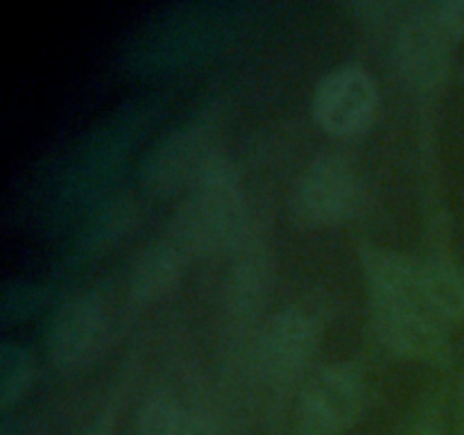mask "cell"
Masks as SVG:
<instances>
[{"label": "cell", "mask_w": 464, "mask_h": 435, "mask_svg": "<svg viewBox=\"0 0 464 435\" xmlns=\"http://www.w3.org/2000/svg\"><path fill=\"white\" fill-rule=\"evenodd\" d=\"M322 326L304 308H284L275 313L261 335V365L275 381H293L306 372L320 347Z\"/></svg>", "instance_id": "obj_6"}, {"label": "cell", "mask_w": 464, "mask_h": 435, "mask_svg": "<svg viewBox=\"0 0 464 435\" xmlns=\"http://www.w3.org/2000/svg\"><path fill=\"white\" fill-rule=\"evenodd\" d=\"M412 435H444L442 426H440L438 420H433V417H426V420H421L420 424H417L415 433Z\"/></svg>", "instance_id": "obj_17"}, {"label": "cell", "mask_w": 464, "mask_h": 435, "mask_svg": "<svg viewBox=\"0 0 464 435\" xmlns=\"http://www.w3.org/2000/svg\"><path fill=\"white\" fill-rule=\"evenodd\" d=\"M433 14L449 36H464V0H442V3H435Z\"/></svg>", "instance_id": "obj_15"}, {"label": "cell", "mask_w": 464, "mask_h": 435, "mask_svg": "<svg viewBox=\"0 0 464 435\" xmlns=\"http://www.w3.org/2000/svg\"><path fill=\"white\" fill-rule=\"evenodd\" d=\"M32 365L30 353L14 343H5L0 352V397L5 406L16 401L32 381Z\"/></svg>", "instance_id": "obj_14"}, {"label": "cell", "mask_w": 464, "mask_h": 435, "mask_svg": "<svg viewBox=\"0 0 464 435\" xmlns=\"http://www.w3.org/2000/svg\"><path fill=\"white\" fill-rule=\"evenodd\" d=\"M186 435H220V430L216 429V426L211 424V421H207L204 417L195 415V412H190V420H188V429H186Z\"/></svg>", "instance_id": "obj_16"}, {"label": "cell", "mask_w": 464, "mask_h": 435, "mask_svg": "<svg viewBox=\"0 0 464 435\" xmlns=\"http://www.w3.org/2000/svg\"><path fill=\"white\" fill-rule=\"evenodd\" d=\"M84 435H111V426H107V421H98V424L91 426Z\"/></svg>", "instance_id": "obj_18"}, {"label": "cell", "mask_w": 464, "mask_h": 435, "mask_svg": "<svg viewBox=\"0 0 464 435\" xmlns=\"http://www.w3.org/2000/svg\"><path fill=\"white\" fill-rule=\"evenodd\" d=\"M216 152L207 145V134L198 125L172 131L150 152L143 163V184L154 193H172L179 186L193 184Z\"/></svg>", "instance_id": "obj_8"}, {"label": "cell", "mask_w": 464, "mask_h": 435, "mask_svg": "<svg viewBox=\"0 0 464 435\" xmlns=\"http://www.w3.org/2000/svg\"><path fill=\"white\" fill-rule=\"evenodd\" d=\"M421 295L430 315L447 329L464 320V275L449 263H421Z\"/></svg>", "instance_id": "obj_12"}, {"label": "cell", "mask_w": 464, "mask_h": 435, "mask_svg": "<svg viewBox=\"0 0 464 435\" xmlns=\"http://www.w3.org/2000/svg\"><path fill=\"white\" fill-rule=\"evenodd\" d=\"M190 186L168 236L188 256L236 247L245 236L247 207L234 168L216 154Z\"/></svg>", "instance_id": "obj_1"}, {"label": "cell", "mask_w": 464, "mask_h": 435, "mask_svg": "<svg viewBox=\"0 0 464 435\" xmlns=\"http://www.w3.org/2000/svg\"><path fill=\"white\" fill-rule=\"evenodd\" d=\"M365 403V379L349 362L313 372L299 403L297 435H343Z\"/></svg>", "instance_id": "obj_2"}, {"label": "cell", "mask_w": 464, "mask_h": 435, "mask_svg": "<svg viewBox=\"0 0 464 435\" xmlns=\"http://www.w3.org/2000/svg\"><path fill=\"white\" fill-rule=\"evenodd\" d=\"M311 107L315 121L329 134H361L379 109V86L362 66H338L315 86Z\"/></svg>", "instance_id": "obj_5"}, {"label": "cell", "mask_w": 464, "mask_h": 435, "mask_svg": "<svg viewBox=\"0 0 464 435\" xmlns=\"http://www.w3.org/2000/svg\"><path fill=\"white\" fill-rule=\"evenodd\" d=\"M460 421H462V433H464V372L460 381Z\"/></svg>", "instance_id": "obj_19"}, {"label": "cell", "mask_w": 464, "mask_h": 435, "mask_svg": "<svg viewBox=\"0 0 464 435\" xmlns=\"http://www.w3.org/2000/svg\"><path fill=\"white\" fill-rule=\"evenodd\" d=\"M449 39L433 14V5L421 7L403 25L397 44V59L403 75L415 86H433L447 75Z\"/></svg>", "instance_id": "obj_9"}, {"label": "cell", "mask_w": 464, "mask_h": 435, "mask_svg": "<svg viewBox=\"0 0 464 435\" xmlns=\"http://www.w3.org/2000/svg\"><path fill=\"white\" fill-rule=\"evenodd\" d=\"M361 198L356 170L343 154H322L299 177L293 213L302 225L324 227L352 216Z\"/></svg>", "instance_id": "obj_3"}, {"label": "cell", "mask_w": 464, "mask_h": 435, "mask_svg": "<svg viewBox=\"0 0 464 435\" xmlns=\"http://www.w3.org/2000/svg\"><path fill=\"white\" fill-rule=\"evenodd\" d=\"M188 254L170 238H161L152 247L145 249L131 270L130 290L136 302H150L170 290L181 276Z\"/></svg>", "instance_id": "obj_11"}, {"label": "cell", "mask_w": 464, "mask_h": 435, "mask_svg": "<svg viewBox=\"0 0 464 435\" xmlns=\"http://www.w3.org/2000/svg\"><path fill=\"white\" fill-rule=\"evenodd\" d=\"M272 288V266L263 249L240 254L225 285L227 311L234 317H252L266 306Z\"/></svg>", "instance_id": "obj_10"}, {"label": "cell", "mask_w": 464, "mask_h": 435, "mask_svg": "<svg viewBox=\"0 0 464 435\" xmlns=\"http://www.w3.org/2000/svg\"><path fill=\"white\" fill-rule=\"evenodd\" d=\"M109 311L100 295L84 293L68 299L50 320L45 349L53 365L80 370L104 352L109 340Z\"/></svg>", "instance_id": "obj_4"}, {"label": "cell", "mask_w": 464, "mask_h": 435, "mask_svg": "<svg viewBox=\"0 0 464 435\" xmlns=\"http://www.w3.org/2000/svg\"><path fill=\"white\" fill-rule=\"evenodd\" d=\"M385 347L412 361L442 362L449 356L447 326L421 306H372Z\"/></svg>", "instance_id": "obj_7"}, {"label": "cell", "mask_w": 464, "mask_h": 435, "mask_svg": "<svg viewBox=\"0 0 464 435\" xmlns=\"http://www.w3.org/2000/svg\"><path fill=\"white\" fill-rule=\"evenodd\" d=\"M190 412L172 394L157 390L143 399L136 415L139 435H186Z\"/></svg>", "instance_id": "obj_13"}]
</instances>
